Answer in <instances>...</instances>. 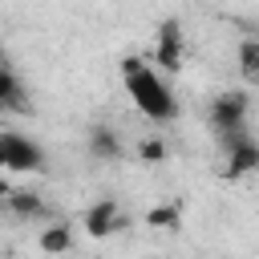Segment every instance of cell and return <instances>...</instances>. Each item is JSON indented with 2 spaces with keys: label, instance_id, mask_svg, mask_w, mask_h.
<instances>
[{
  "label": "cell",
  "instance_id": "obj_11",
  "mask_svg": "<svg viewBox=\"0 0 259 259\" xmlns=\"http://www.w3.org/2000/svg\"><path fill=\"white\" fill-rule=\"evenodd\" d=\"M239 73H243L247 89L259 85V40L255 36H243V45H239Z\"/></svg>",
  "mask_w": 259,
  "mask_h": 259
},
{
  "label": "cell",
  "instance_id": "obj_5",
  "mask_svg": "<svg viewBox=\"0 0 259 259\" xmlns=\"http://www.w3.org/2000/svg\"><path fill=\"white\" fill-rule=\"evenodd\" d=\"M223 154H227V182H239V178H247L259 166V142H255V134H243V138L227 142Z\"/></svg>",
  "mask_w": 259,
  "mask_h": 259
},
{
  "label": "cell",
  "instance_id": "obj_6",
  "mask_svg": "<svg viewBox=\"0 0 259 259\" xmlns=\"http://www.w3.org/2000/svg\"><path fill=\"white\" fill-rule=\"evenodd\" d=\"M81 227H85L93 239H109V235H117V231L125 227V214H121V206H117L113 198H101V202H93V206L81 214Z\"/></svg>",
  "mask_w": 259,
  "mask_h": 259
},
{
  "label": "cell",
  "instance_id": "obj_4",
  "mask_svg": "<svg viewBox=\"0 0 259 259\" xmlns=\"http://www.w3.org/2000/svg\"><path fill=\"white\" fill-rule=\"evenodd\" d=\"M182 49H186V32L178 16H166L154 28V69H162L166 77H174L182 69Z\"/></svg>",
  "mask_w": 259,
  "mask_h": 259
},
{
  "label": "cell",
  "instance_id": "obj_10",
  "mask_svg": "<svg viewBox=\"0 0 259 259\" xmlns=\"http://www.w3.org/2000/svg\"><path fill=\"white\" fill-rule=\"evenodd\" d=\"M89 154L97 162H117L121 158V138L109 130V125H93L89 130Z\"/></svg>",
  "mask_w": 259,
  "mask_h": 259
},
{
  "label": "cell",
  "instance_id": "obj_9",
  "mask_svg": "<svg viewBox=\"0 0 259 259\" xmlns=\"http://www.w3.org/2000/svg\"><path fill=\"white\" fill-rule=\"evenodd\" d=\"M36 247H40L45 255H65V251H73V247H77L73 227H69V223H49V227H40Z\"/></svg>",
  "mask_w": 259,
  "mask_h": 259
},
{
  "label": "cell",
  "instance_id": "obj_2",
  "mask_svg": "<svg viewBox=\"0 0 259 259\" xmlns=\"http://www.w3.org/2000/svg\"><path fill=\"white\" fill-rule=\"evenodd\" d=\"M206 117H210V130H214V138L223 146L251 134V89L243 85V89H227V93L210 97Z\"/></svg>",
  "mask_w": 259,
  "mask_h": 259
},
{
  "label": "cell",
  "instance_id": "obj_7",
  "mask_svg": "<svg viewBox=\"0 0 259 259\" xmlns=\"http://www.w3.org/2000/svg\"><path fill=\"white\" fill-rule=\"evenodd\" d=\"M0 194H4V210H8L12 219H20V223H40V219H49V206L40 202V194L20 190V186L0 190Z\"/></svg>",
  "mask_w": 259,
  "mask_h": 259
},
{
  "label": "cell",
  "instance_id": "obj_8",
  "mask_svg": "<svg viewBox=\"0 0 259 259\" xmlns=\"http://www.w3.org/2000/svg\"><path fill=\"white\" fill-rule=\"evenodd\" d=\"M24 109H28V93L20 77L8 65H0V113H24Z\"/></svg>",
  "mask_w": 259,
  "mask_h": 259
},
{
  "label": "cell",
  "instance_id": "obj_3",
  "mask_svg": "<svg viewBox=\"0 0 259 259\" xmlns=\"http://www.w3.org/2000/svg\"><path fill=\"white\" fill-rule=\"evenodd\" d=\"M0 158H4V170H12V174H40L45 170L40 142H32L20 130H0Z\"/></svg>",
  "mask_w": 259,
  "mask_h": 259
},
{
  "label": "cell",
  "instance_id": "obj_14",
  "mask_svg": "<svg viewBox=\"0 0 259 259\" xmlns=\"http://www.w3.org/2000/svg\"><path fill=\"white\" fill-rule=\"evenodd\" d=\"M0 170H4V158H0Z\"/></svg>",
  "mask_w": 259,
  "mask_h": 259
},
{
  "label": "cell",
  "instance_id": "obj_15",
  "mask_svg": "<svg viewBox=\"0 0 259 259\" xmlns=\"http://www.w3.org/2000/svg\"><path fill=\"white\" fill-rule=\"evenodd\" d=\"M0 65H4V61H0Z\"/></svg>",
  "mask_w": 259,
  "mask_h": 259
},
{
  "label": "cell",
  "instance_id": "obj_1",
  "mask_svg": "<svg viewBox=\"0 0 259 259\" xmlns=\"http://www.w3.org/2000/svg\"><path fill=\"white\" fill-rule=\"evenodd\" d=\"M121 85H125L134 109H138L146 121L170 125V121L178 117V97H174L166 73L154 69V61H146V57H125V61H121Z\"/></svg>",
  "mask_w": 259,
  "mask_h": 259
},
{
  "label": "cell",
  "instance_id": "obj_13",
  "mask_svg": "<svg viewBox=\"0 0 259 259\" xmlns=\"http://www.w3.org/2000/svg\"><path fill=\"white\" fill-rule=\"evenodd\" d=\"M166 154H170V150H166L162 138H146V142L138 146V158H142V162H166Z\"/></svg>",
  "mask_w": 259,
  "mask_h": 259
},
{
  "label": "cell",
  "instance_id": "obj_12",
  "mask_svg": "<svg viewBox=\"0 0 259 259\" xmlns=\"http://www.w3.org/2000/svg\"><path fill=\"white\" fill-rule=\"evenodd\" d=\"M146 227H166V231H174V227H182V206L178 202H166V206H154V210H146Z\"/></svg>",
  "mask_w": 259,
  "mask_h": 259
}]
</instances>
